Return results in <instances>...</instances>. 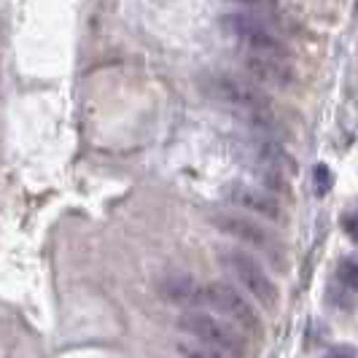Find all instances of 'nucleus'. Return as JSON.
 <instances>
[{
	"instance_id": "nucleus-1",
	"label": "nucleus",
	"mask_w": 358,
	"mask_h": 358,
	"mask_svg": "<svg viewBox=\"0 0 358 358\" xmlns=\"http://www.w3.org/2000/svg\"><path fill=\"white\" fill-rule=\"evenodd\" d=\"M202 90L213 97L218 106L234 113L243 124L262 132V135H278V119L272 110V100L253 84L251 78L234 76V73H208L202 78Z\"/></svg>"
},
{
	"instance_id": "nucleus-2",
	"label": "nucleus",
	"mask_w": 358,
	"mask_h": 358,
	"mask_svg": "<svg viewBox=\"0 0 358 358\" xmlns=\"http://www.w3.org/2000/svg\"><path fill=\"white\" fill-rule=\"evenodd\" d=\"M178 329L199 345H208L210 350L227 358H248L245 337L234 329L232 323H224L221 318H213L208 313H183L178 318Z\"/></svg>"
},
{
	"instance_id": "nucleus-3",
	"label": "nucleus",
	"mask_w": 358,
	"mask_h": 358,
	"mask_svg": "<svg viewBox=\"0 0 358 358\" xmlns=\"http://www.w3.org/2000/svg\"><path fill=\"white\" fill-rule=\"evenodd\" d=\"M221 264L232 272V278L251 294L253 299L267 310H275L280 302V291L275 286V280L267 275V269L259 264V259H253L251 253L240 251V248H221Z\"/></svg>"
},
{
	"instance_id": "nucleus-4",
	"label": "nucleus",
	"mask_w": 358,
	"mask_h": 358,
	"mask_svg": "<svg viewBox=\"0 0 358 358\" xmlns=\"http://www.w3.org/2000/svg\"><path fill=\"white\" fill-rule=\"evenodd\" d=\"M210 224H213L218 232H224L227 237H234L237 243L248 245L253 251L264 253L269 262H275L278 267L283 269V245L275 240V234H269L259 221H253L248 215H240V213H213L210 215Z\"/></svg>"
},
{
	"instance_id": "nucleus-5",
	"label": "nucleus",
	"mask_w": 358,
	"mask_h": 358,
	"mask_svg": "<svg viewBox=\"0 0 358 358\" xmlns=\"http://www.w3.org/2000/svg\"><path fill=\"white\" fill-rule=\"evenodd\" d=\"M202 307L213 310L218 315H224L227 321L234 326L251 331L253 337L262 334V318L256 313V307L229 283H205V296H202Z\"/></svg>"
},
{
	"instance_id": "nucleus-6",
	"label": "nucleus",
	"mask_w": 358,
	"mask_h": 358,
	"mask_svg": "<svg viewBox=\"0 0 358 358\" xmlns=\"http://www.w3.org/2000/svg\"><path fill=\"white\" fill-rule=\"evenodd\" d=\"M221 22H224V27H227L251 54L275 57V59H288V49L283 46V41L269 30L267 22L251 17V14H227Z\"/></svg>"
},
{
	"instance_id": "nucleus-7",
	"label": "nucleus",
	"mask_w": 358,
	"mask_h": 358,
	"mask_svg": "<svg viewBox=\"0 0 358 358\" xmlns=\"http://www.w3.org/2000/svg\"><path fill=\"white\" fill-rule=\"evenodd\" d=\"M227 197L232 199L237 208L248 210V213L262 215V218L275 221V224H286L283 205L278 202V197H272L264 189H256V186H248V183H232L227 189Z\"/></svg>"
},
{
	"instance_id": "nucleus-8",
	"label": "nucleus",
	"mask_w": 358,
	"mask_h": 358,
	"mask_svg": "<svg viewBox=\"0 0 358 358\" xmlns=\"http://www.w3.org/2000/svg\"><path fill=\"white\" fill-rule=\"evenodd\" d=\"M243 71L248 73L253 84H264L272 90H291L294 87V71L286 65V59L275 57H262V54H243Z\"/></svg>"
},
{
	"instance_id": "nucleus-9",
	"label": "nucleus",
	"mask_w": 358,
	"mask_h": 358,
	"mask_svg": "<svg viewBox=\"0 0 358 358\" xmlns=\"http://www.w3.org/2000/svg\"><path fill=\"white\" fill-rule=\"evenodd\" d=\"M248 157L253 159L256 170L264 173H278V176H296V162L288 157L286 151L269 138H256L248 141Z\"/></svg>"
},
{
	"instance_id": "nucleus-10",
	"label": "nucleus",
	"mask_w": 358,
	"mask_h": 358,
	"mask_svg": "<svg viewBox=\"0 0 358 358\" xmlns=\"http://www.w3.org/2000/svg\"><path fill=\"white\" fill-rule=\"evenodd\" d=\"M157 291L170 305L194 307V313H197V307H202V296H205V286L197 283L192 275H167L159 280Z\"/></svg>"
},
{
	"instance_id": "nucleus-11",
	"label": "nucleus",
	"mask_w": 358,
	"mask_h": 358,
	"mask_svg": "<svg viewBox=\"0 0 358 358\" xmlns=\"http://www.w3.org/2000/svg\"><path fill=\"white\" fill-rule=\"evenodd\" d=\"M176 350H178L180 358H227L221 356V353H215V350H210L208 345H199V342H178L176 345Z\"/></svg>"
},
{
	"instance_id": "nucleus-12",
	"label": "nucleus",
	"mask_w": 358,
	"mask_h": 358,
	"mask_svg": "<svg viewBox=\"0 0 358 358\" xmlns=\"http://www.w3.org/2000/svg\"><path fill=\"white\" fill-rule=\"evenodd\" d=\"M337 278H340L342 286L358 288V262L356 259H345L340 267H337Z\"/></svg>"
},
{
	"instance_id": "nucleus-13",
	"label": "nucleus",
	"mask_w": 358,
	"mask_h": 358,
	"mask_svg": "<svg viewBox=\"0 0 358 358\" xmlns=\"http://www.w3.org/2000/svg\"><path fill=\"white\" fill-rule=\"evenodd\" d=\"M313 186H315V194L323 197L329 189H331V170L326 167V164H318L315 170H313Z\"/></svg>"
},
{
	"instance_id": "nucleus-14",
	"label": "nucleus",
	"mask_w": 358,
	"mask_h": 358,
	"mask_svg": "<svg viewBox=\"0 0 358 358\" xmlns=\"http://www.w3.org/2000/svg\"><path fill=\"white\" fill-rule=\"evenodd\" d=\"M342 227H345V232L350 234L353 240H358V213H348V215H345Z\"/></svg>"
},
{
	"instance_id": "nucleus-15",
	"label": "nucleus",
	"mask_w": 358,
	"mask_h": 358,
	"mask_svg": "<svg viewBox=\"0 0 358 358\" xmlns=\"http://www.w3.org/2000/svg\"><path fill=\"white\" fill-rule=\"evenodd\" d=\"M326 358H353L350 353H342V350H337V353H331V356H326Z\"/></svg>"
}]
</instances>
